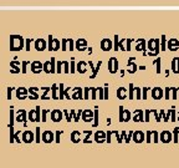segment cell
I'll list each match as a JSON object with an SVG mask.
<instances>
[{"label":"cell","instance_id":"1","mask_svg":"<svg viewBox=\"0 0 179 168\" xmlns=\"http://www.w3.org/2000/svg\"><path fill=\"white\" fill-rule=\"evenodd\" d=\"M147 46L149 49V51H147V55H149V56H158L159 50H160L159 39H149V41L147 42Z\"/></svg>","mask_w":179,"mask_h":168},{"label":"cell","instance_id":"2","mask_svg":"<svg viewBox=\"0 0 179 168\" xmlns=\"http://www.w3.org/2000/svg\"><path fill=\"white\" fill-rule=\"evenodd\" d=\"M159 139H160L162 143H170L172 139H173V137H172V132L168 131V130L162 131V132L159 133Z\"/></svg>","mask_w":179,"mask_h":168},{"label":"cell","instance_id":"3","mask_svg":"<svg viewBox=\"0 0 179 168\" xmlns=\"http://www.w3.org/2000/svg\"><path fill=\"white\" fill-rule=\"evenodd\" d=\"M151 95H152L153 100H160L164 97V90L160 87H153L151 91Z\"/></svg>","mask_w":179,"mask_h":168},{"label":"cell","instance_id":"4","mask_svg":"<svg viewBox=\"0 0 179 168\" xmlns=\"http://www.w3.org/2000/svg\"><path fill=\"white\" fill-rule=\"evenodd\" d=\"M131 117H132L131 112H129L128 110H124V108L121 106V107H120V121H121V122H128V121L131 120Z\"/></svg>","mask_w":179,"mask_h":168},{"label":"cell","instance_id":"5","mask_svg":"<svg viewBox=\"0 0 179 168\" xmlns=\"http://www.w3.org/2000/svg\"><path fill=\"white\" fill-rule=\"evenodd\" d=\"M132 139L136 143H142L146 141V133L143 131H134L132 135Z\"/></svg>","mask_w":179,"mask_h":168},{"label":"cell","instance_id":"6","mask_svg":"<svg viewBox=\"0 0 179 168\" xmlns=\"http://www.w3.org/2000/svg\"><path fill=\"white\" fill-rule=\"evenodd\" d=\"M118 67H120L118 60L116 57H111L110 61H108V70H110V72L111 73H116L118 71Z\"/></svg>","mask_w":179,"mask_h":168},{"label":"cell","instance_id":"7","mask_svg":"<svg viewBox=\"0 0 179 168\" xmlns=\"http://www.w3.org/2000/svg\"><path fill=\"white\" fill-rule=\"evenodd\" d=\"M167 49H169V51H177L179 49V40L178 39L167 40Z\"/></svg>","mask_w":179,"mask_h":168},{"label":"cell","instance_id":"8","mask_svg":"<svg viewBox=\"0 0 179 168\" xmlns=\"http://www.w3.org/2000/svg\"><path fill=\"white\" fill-rule=\"evenodd\" d=\"M146 46H147V41H146L144 39H139V40H138V42H137L136 50H137V51H142V52H143V55H147Z\"/></svg>","mask_w":179,"mask_h":168},{"label":"cell","instance_id":"9","mask_svg":"<svg viewBox=\"0 0 179 168\" xmlns=\"http://www.w3.org/2000/svg\"><path fill=\"white\" fill-rule=\"evenodd\" d=\"M82 120L85 122H91L94 120V111H91V110L82 111Z\"/></svg>","mask_w":179,"mask_h":168},{"label":"cell","instance_id":"10","mask_svg":"<svg viewBox=\"0 0 179 168\" xmlns=\"http://www.w3.org/2000/svg\"><path fill=\"white\" fill-rule=\"evenodd\" d=\"M170 69H172V72L178 75L179 73V57H173L172 62H170Z\"/></svg>","mask_w":179,"mask_h":168},{"label":"cell","instance_id":"11","mask_svg":"<svg viewBox=\"0 0 179 168\" xmlns=\"http://www.w3.org/2000/svg\"><path fill=\"white\" fill-rule=\"evenodd\" d=\"M95 142L97 143H103L106 142V132L103 131H97L95 133Z\"/></svg>","mask_w":179,"mask_h":168},{"label":"cell","instance_id":"12","mask_svg":"<svg viewBox=\"0 0 179 168\" xmlns=\"http://www.w3.org/2000/svg\"><path fill=\"white\" fill-rule=\"evenodd\" d=\"M101 49L103 51H110L112 49V41L110 39H103L101 41Z\"/></svg>","mask_w":179,"mask_h":168},{"label":"cell","instance_id":"13","mask_svg":"<svg viewBox=\"0 0 179 168\" xmlns=\"http://www.w3.org/2000/svg\"><path fill=\"white\" fill-rule=\"evenodd\" d=\"M133 121H136V122H143L144 121V112L142 110H136L134 111V116H133Z\"/></svg>","mask_w":179,"mask_h":168},{"label":"cell","instance_id":"14","mask_svg":"<svg viewBox=\"0 0 179 168\" xmlns=\"http://www.w3.org/2000/svg\"><path fill=\"white\" fill-rule=\"evenodd\" d=\"M133 59H134V57H131V60L128 61V72H129V73H134V72L137 71V69H138L137 65L133 62Z\"/></svg>","mask_w":179,"mask_h":168},{"label":"cell","instance_id":"15","mask_svg":"<svg viewBox=\"0 0 179 168\" xmlns=\"http://www.w3.org/2000/svg\"><path fill=\"white\" fill-rule=\"evenodd\" d=\"M117 96H118L120 100H124V99L127 97V90H126L124 87H120V89L117 90Z\"/></svg>","mask_w":179,"mask_h":168},{"label":"cell","instance_id":"16","mask_svg":"<svg viewBox=\"0 0 179 168\" xmlns=\"http://www.w3.org/2000/svg\"><path fill=\"white\" fill-rule=\"evenodd\" d=\"M172 137H173L172 142H174V143H179V127H175V128L173 130V132H172Z\"/></svg>","mask_w":179,"mask_h":168},{"label":"cell","instance_id":"17","mask_svg":"<svg viewBox=\"0 0 179 168\" xmlns=\"http://www.w3.org/2000/svg\"><path fill=\"white\" fill-rule=\"evenodd\" d=\"M159 45H160V51H165L167 50V38L165 35H162L159 39Z\"/></svg>","mask_w":179,"mask_h":168},{"label":"cell","instance_id":"18","mask_svg":"<svg viewBox=\"0 0 179 168\" xmlns=\"http://www.w3.org/2000/svg\"><path fill=\"white\" fill-rule=\"evenodd\" d=\"M86 46H87V41L86 40H83V39H80L77 42H76V47H77V50H85L86 49Z\"/></svg>","mask_w":179,"mask_h":168},{"label":"cell","instance_id":"19","mask_svg":"<svg viewBox=\"0 0 179 168\" xmlns=\"http://www.w3.org/2000/svg\"><path fill=\"white\" fill-rule=\"evenodd\" d=\"M153 65L157 67L155 72L159 75V73H160V71H162V69H160V67H162V60H160V57H157V59L153 61Z\"/></svg>","mask_w":179,"mask_h":168},{"label":"cell","instance_id":"20","mask_svg":"<svg viewBox=\"0 0 179 168\" xmlns=\"http://www.w3.org/2000/svg\"><path fill=\"white\" fill-rule=\"evenodd\" d=\"M52 138H54V135H52V132H49V131L44 132V142H46V143H49V142H52Z\"/></svg>","mask_w":179,"mask_h":168},{"label":"cell","instance_id":"21","mask_svg":"<svg viewBox=\"0 0 179 168\" xmlns=\"http://www.w3.org/2000/svg\"><path fill=\"white\" fill-rule=\"evenodd\" d=\"M80 136H81V133H80L78 131L72 132V133H71V141H72L73 143H78V142H80Z\"/></svg>","mask_w":179,"mask_h":168},{"label":"cell","instance_id":"22","mask_svg":"<svg viewBox=\"0 0 179 168\" xmlns=\"http://www.w3.org/2000/svg\"><path fill=\"white\" fill-rule=\"evenodd\" d=\"M61 118H62V113H61L59 110H56V111H54V112H52V120H54L55 122L60 121Z\"/></svg>","mask_w":179,"mask_h":168},{"label":"cell","instance_id":"23","mask_svg":"<svg viewBox=\"0 0 179 168\" xmlns=\"http://www.w3.org/2000/svg\"><path fill=\"white\" fill-rule=\"evenodd\" d=\"M86 70H87V69H86V62H83V61L78 62V65H77V71L81 72V73H85Z\"/></svg>","mask_w":179,"mask_h":168},{"label":"cell","instance_id":"24","mask_svg":"<svg viewBox=\"0 0 179 168\" xmlns=\"http://www.w3.org/2000/svg\"><path fill=\"white\" fill-rule=\"evenodd\" d=\"M170 121H172V122H175V121H177V111H175V107H174V106L170 107Z\"/></svg>","mask_w":179,"mask_h":168},{"label":"cell","instance_id":"25","mask_svg":"<svg viewBox=\"0 0 179 168\" xmlns=\"http://www.w3.org/2000/svg\"><path fill=\"white\" fill-rule=\"evenodd\" d=\"M96 110L94 111V127H96V126H98V107H95Z\"/></svg>","mask_w":179,"mask_h":168},{"label":"cell","instance_id":"26","mask_svg":"<svg viewBox=\"0 0 179 168\" xmlns=\"http://www.w3.org/2000/svg\"><path fill=\"white\" fill-rule=\"evenodd\" d=\"M172 100H178V87H170Z\"/></svg>","mask_w":179,"mask_h":168},{"label":"cell","instance_id":"27","mask_svg":"<svg viewBox=\"0 0 179 168\" xmlns=\"http://www.w3.org/2000/svg\"><path fill=\"white\" fill-rule=\"evenodd\" d=\"M152 142H154V143L159 142V132L158 131H152Z\"/></svg>","mask_w":179,"mask_h":168},{"label":"cell","instance_id":"28","mask_svg":"<svg viewBox=\"0 0 179 168\" xmlns=\"http://www.w3.org/2000/svg\"><path fill=\"white\" fill-rule=\"evenodd\" d=\"M73 99L75 100H77V99H82V90L81 89H76V92L73 94Z\"/></svg>","mask_w":179,"mask_h":168},{"label":"cell","instance_id":"29","mask_svg":"<svg viewBox=\"0 0 179 168\" xmlns=\"http://www.w3.org/2000/svg\"><path fill=\"white\" fill-rule=\"evenodd\" d=\"M146 142L151 143L152 142V131H147L146 132Z\"/></svg>","mask_w":179,"mask_h":168},{"label":"cell","instance_id":"30","mask_svg":"<svg viewBox=\"0 0 179 168\" xmlns=\"http://www.w3.org/2000/svg\"><path fill=\"white\" fill-rule=\"evenodd\" d=\"M169 97H170V87H165L164 89V99L169 100Z\"/></svg>","mask_w":179,"mask_h":168},{"label":"cell","instance_id":"31","mask_svg":"<svg viewBox=\"0 0 179 168\" xmlns=\"http://www.w3.org/2000/svg\"><path fill=\"white\" fill-rule=\"evenodd\" d=\"M148 91H149V87H143V90H142V99H143V100H146V99H147Z\"/></svg>","mask_w":179,"mask_h":168},{"label":"cell","instance_id":"32","mask_svg":"<svg viewBox=\"0 0 179 168\" xmlns=\"http://www.w3.org/2000/svg\"><path fill=\"white\" fill-rule=\"evenodd\" d=\"M133 97H134V86L131 83V85H129V99L132 100Z\"/></svg>","mask_w":179,"mask_h":168},{"label":"cell","instance_id":"33","mask_svg":"<svg viewBox=\"0 0 179 168\" xmlns=\"http://www.w3.org/2000/svg\"><path fill=\"white\" fill-rule=\"evenodd\" d=\"M134 91H136V99L139 100V99L142 97V91H141L139 89H134Z\"/></svg>","mask_w":179,"mask_h":168},{"label":"cell","instance_id":"34","mask_svg":"<svg viewBox=\"0 0 179 168\" xmlns=\"http://www.w3.org/2000/svg\"><path fill=\"white\" fill-rule=\"evenodd\" d=\"M118 45H120V42H118V36L116 35V36H115V50H116V51L120 49V47H118Z\"/></svg>","mask_w":179,"mask_h":168},{"label":"cell","instance_id":"35","mask_svg":"<svg viewBox=\"0 0 179 168\" xmlns=\"http://www.w3.org/2000/svg\"><path fill=\"white\" fill-rule=\"evenodd\" d=\"M132 135H133V131H131V132H129V135H127V138H126L124 141H126V142H129V141L132 139Z\"/></svg>","mask_w":179,"mask_h":168},{"label":"cell","instance_id":"36","mask_svg":"<svg viewBox=\"0 0 179 168\" xmlns=\"http://www.w3.org/2000/svg\"><path fill=\"white\" fill-rule=\"evenodd\" d=\"M131 41H132V40H127V49H126V50H128V51L131 50Z\"/></svg>","mask_w":179,"mask_h":168},{"label":"cell","instance_id":"37","mask_svg":"<svg viewBox=\"0 0 179 168\" xmlns=\"http://www.w3.org/2000/svg\"><path fill=\"white\" fill-rule=\"evenodd\" d=\"M96 91H97V89H92V99L94 100L96 99Z\"/></svg>","mask_w":179,"mask_h":168},{"label":"cell","instance_id":"38","mask_svg":"<svg viewBox=\"0 0 179 168\" xmlns=\"http://www.w3.org/2000/svg\"><path fill=\"white\" fill-rule=\"evenodd\" d=\"M88 92H90V89H86L85 95H83V97H85V99H87V97H88Z\"/></svg>","mask_w":179,"mask_h":168},{"label":"cell","instance_id":"39","mask_svg":"<svg viewBox=\"0 0 179 168\" xmlns=\"http://www.w3.org/2000/svg\"><path fill=\"white\" fill-rule=\"evenodd\" d=\"M177 121H179V111L177 112Z\"/></svg>","mask_w":179,"mask_h":168},{"label":"cell","instance_id":"40","mask_svg":"<svg viewBox=\"0 0 179 168\" xmlns=\"http://www.w3.org/2000/svg\"><path fill=\"white\" fill-rule=\"evenodd\" d=\"M178 95H179V87H178Z\"/></svg>","mask_w":179,"mask_h":168}]
</instances>
